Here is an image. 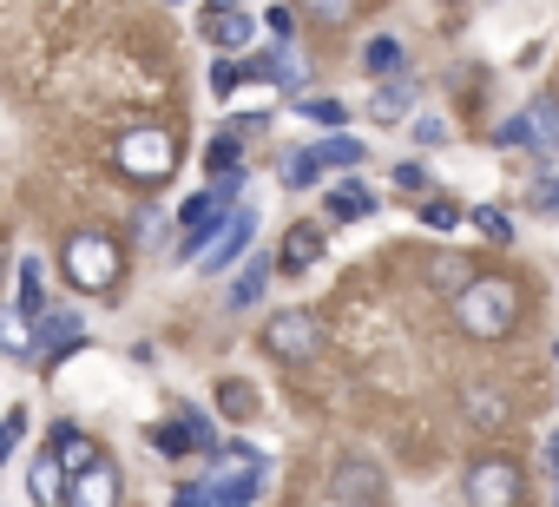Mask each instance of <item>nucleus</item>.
Listing matches in <instances>:
<instances>
[{
	"label": "nucleus",
	"mask_w": 559,
	"mask_h": 507,
	"mask_svg": "<svg viewBox=\"0 0 559 507\" xmlns=\"http://www.w3.org/2000/svg\"><path fill=\"white\" fill-rule=\"evenodd\" d=\"M454 323H461L467 337H480V343L507 337V330L520 323V284L500 278V271H474V278L454 291Z\"/></svg>",
	"instance_id": "f257e3e1"
},
{
	"label": "nucleus",
	"mask_w": 559,
	"mask_h": 507,
	"mask_svg": "<svg viewBox=\"0 0 559 507\" xmlns=\"http://www.w3.org/2000/svg\"><path fill=\"white\" fill-rule=\"evenodd\" d=\"M60 271H67V284H73V291L99 297V291H112V284H119L126 258H119V244H112V237L80 231V237H67V250H60Z\"/></svg>",
	"instance_id": "f03ea898"
},
{
	"label": "nucleus",
	"mask_w": 559,
	"mask_h": 507,
	"mask_svg": "<svg viewBox=\"0 0 559 507\" xmlns=\"http://www.w3.org/2000/svg\"><path fill=\"white\" fill-rule=\"evenodd\" d=\"M112 172L132 178V185H165V178L178 172V145H171V132H158V126L126 132V139L112 145Z\"/></svg>",
	"instance_id": "7ed1b4c3"
},
{
	"label": "nucleus",
	"mask_w": 559,
	"mask_h": 507,
	"mask_svg": "<svg viewBox=\"0 0 559 507\" xmlns=\"http://www.w3.org/2000/svg\"><path fill=\"white\" fill-rule=\"evenodd\" d=\"M461 487H467L474 507H520V500H526V474H520L513 455H480V461L461 474Z\"/></svg>",
	"instance_id": "20e7f679"
},
{
	"label": "nucleus",
	"mask_w": 559,
	"mask_h": 507,
	"mask_svg": "<svg viewBox=\"0 0 559 507\" xmlns=\"http://www.w3.org/2000/svg\"><path fill=\"white\" fill-rule=\"evenodd\" d=\"M263 350L276 356V363H317V350H323V323H317V310H276L270 323H263Z\"/></svg>",
	"instance_id": "39448f33"
},
{
	"label": "nucleus",
	"mask_w": 559,
	"mask_h": 507,
	"mask_svg": "<svg viewBox=\"0 0 559 507\" xmlns=\"http://www.w3.org/2000/svg\"><path fill=\"white\" fill-rule=\"evenodd\" d=\"M250 73H257V80H270L276 93H304V86H310V60H304V47H290V40L263 47V54L250 60Z\"/></svg>",
	"instance_id": "423d86ee"
},
{
	"label": "nucleus",
	"mask_w": 559,
	"mask_h": 507,
	"mask_svg": "<svg viewBox=\"0 0 559 507\" xmlns=\"http://www.w3.org/2000/svg\"><path fill=\"white\" fill-rule=\"evenodd\" d=\"M80 343H86V317H80V310H53V317H40V343H34V356H40V369H60Z\"/></svg>",
	"instance_id": "0eeeda50"
},
{
	"label": "nucleus",
	"mask_w": 559,
	"mask_h": 507,
	"mask_svg": "<svg viewBox=\"0 0 559 507\" xmlns=\"http://www.w3.org/2000/svg\"><path fill=\"white\" fill-rule=\"evenodd\" d=\"M145 441H152L158 455H191V448H204V455H211V448H217L211 422H204V415H191V409H185V415H171V422H152V428H145Z\"/></svg>",
	"instance_id": "6e6552de"
},
{
	"label": "nucleus",
	"mask_w": 559,
	"mask_h": 507,
	"mask_svg": "<svg viewBox=\"0 0 559 507\" xmlns=\"http://www.w3.org/2000/svg\"><path fill=\"white\" fill-rule=\"evenodd\" d=\"M250 237H257V217H250V211L237 204V211H230V217L217 224V237L204 244V258H198V264H204V271H230V264L243 258V250H250Z\"/></svg>",
	"instance_id": "1a4fd4ad"
},
{
	"label": "nucleus",
	"mask_w": 559,
	"mask_h": 507,
	"mask_svg": "<svg viewBox=\"0 0 559 507\" xmlns=\"http://www.w3.org/2000/svg\"><path fill=\"white\" fill-rule=\"evenodd\" d=\"M67 507H119V468L99 455L93 468L67 474Z\"/></svg>",
	"instance_id": "9d476101"
},
{
	"label": "nucleus",
	"mask_w": 559,
	"mask_h": 507,
	"mask_svg": "<svg viewBox=\"0 0 559 507\" xmlns=\"http://www.w3.org/2000/svg\"><path fill=\"white\" fill-rule=\"evenodd\" d=\"M270 278H276L270 250H243V271H237V284H230V310H257L263 291H270Z\"/></svg>",
	"instance_id": "9b49d317"
},
{
	"label": "nucleus",
	"mask_w": 559,
	"mask_h": 507,
	"mask_svg": "<svg viewBox=\"0 0 559 507\" xmlns=\"http://www.w3.org/2000/svg\"><path fill=\"white\" fill-rule=\"evenodd\" d=\"M27 494H34V507H67V468L53 448H40V461L27 468Z\"/></svg>",
	"instance_id": "f8f14e48"
},
{
	"label": "nucleus",
	"mask_w": 559,
	"mask_h": 507,
	"mask_svg": "<svg viewBox=\"0 0 559 507\" xmlns=\"http://www.w3.org/2000/svg\"><path fill=\"white\" fill-rule=\"evenodd\" d=\"M276 258H284L276 271H297V278H304V271L323 258V231H317V224H290V231H284V250H276Z\"/></svg>",
	"instance_id": "ddd939ff"
},
{
	"label": "nucleus",
	"mask_w": 559,
	"mask_h": 507,
	"mask_svg": "<svg viewBox=\"0 0 559 507\" xmlns=\"http://www.w3.org/2000/svg\"><path fill=\"white\" fill-rule=\"evenodd\" d=\"M204 40H211V54L237 60L250 47V14H204Z\"/></svg>",
	"instance_id": "4468645a"
},
{
	"label": "nucleus",
	"mask_w": 559,
	"mask_h": 507,
	"mask_svg": "<svg viewBox=\"0 0 559 507\" xmlns=\"http://www.w3.org/2000/svg\"><path fill=\"white\" fill-rule=\"evenodd\" d=\"M402 67H408V47H402L395 34H376V40L362 47V73H369V80H402Z\"/></svg>",
	"instance_id": "2eb2a0df"
},
{
	"label": "nucleus",
	"mask_w": 559,
	"mask_h": 507,
	"mask_svg": "<svg viewBox=\"0 0 559 507\" xmlns=\"http://www.w3.org/2000/svg\"><path fill=\"white\" fill-rule=\"evenodd\" d=\"M408 113H415V86H408V80H382L376 99H369V119H376V126H402Z\"/></svg>",
	"instance_id": "dca6fc26"
},
{
	"label": "nucleus",
	"mask_w": 559,
	"mask_h": 507,
	"mask_svg": "<svg viewBox=\"0 0 559 507\" xmlns=\"http://www.w3.org/2000/svg\"><path fill=\"white\" fill-rule=\"evenodd\" d=\"M330 217H343V224H356V217H376V191H369L362 178H343V185H330Z\"/></svg>",
	"instance_id": "f3484780"
},
{
	"label": "nucleus",
	"mask_w": 559,
	"mask_h": 507,
	"mask_svg": "<svg viewBox=\"0 0 559 507\" xmlns=\"http://www.w3.org/2000/svg\"><path fill=\"white\" fill-rule=\"evenodd\" d=\"M526 132H533L539 158H559V99H533L526 106Z\"/></svg>",
	"instance_id": "a211bd4d"
},
{
	"label": "nucleus",
	"mask_w": 559,
	"mask_h": 507,
	"mask_svg": "<svg viewBox=\"0 0 559 507\" xmlns=\"http://www.w3.org/2000/svg\"><path fill=\"white\" fill-rule=\"evenodd\" d=\"M310 152L323 158V172H356V165L369 158V145H362V139H349V132H330V139H317Z\"/></svg>",
	"instance_id": "6ab92c4d"
},
{
	"label": "nucleus",
	"mask_w": 559,
	"mask_h": 507,
	"mask_svg": "<svg viewBox=\"0 0 559 507\" xmlns=\"http://www.w3.org/2000/svg\"><path fill=\"white\" fill-rule=\"evenodd\" d=\"M21 317L27 323L47 317V264L40 258H21Z\"/></svg>",
	"instance_id": "aec40b11"
},
{
	"label": "nucleus",
	"mask_w": 559,
	"mask_h": 507,
	"mask_svg": "<svg viewBox=\"0 0 559 507\" xmlns=\"http://www.w3.org/2000/svg\"><path fill=\"white\" fill-rule=\"evenodd\" d=\"M376 487H382V481H376L369 461H343V468H336V500H376Z\"/></svg>",
	"instance_id": "412c9836"
},
{
	"label": "nucleus",
	"mask_w": 559,
	"mask_h": 507,
	"mask_svg": "<svg viewBox=\"0 0 559 507\" xmlns=\"http://www.w3.org/2000/svg\"><path fill=\"white\" fill-rule=\"evenodd\" d=\"M526 204H533L539 217H552V224H559V165H539V172H533V185H526Z\"/></svg>",
	"instance_id": "4be33fe9"
},
{
	"label": "nucleus",
	"mask_w": 559,
	"mask_h": 507,
	"mask_svg": "<svg viewBox=\"0 0 559 507\" xmlns=\"http://www.w3.org/2000/svg\"><path fill=\"white\" fill-rule=\"evenodd\" d=\"M217 172H243V139L237 132H224V139L204 145V178H217Z\"/></svg>",
	"instance_id": "5701e85b"
},
{
	"label": "nucleus",
	"mask_w": 559,
	"mask_h": 507,
	"mask_svg": "<svg viewBox=\"0 0 559 507\" xmlns=\"http://www.w3.org/2000/svg\"><path fill=\"white\" fill-rule=\"evenodd\" d=\"M290 113H297V119H310V126H330V132L349 119V106H343V99H323V93H317V99H290Z\"/></svg>",
	"instance_id": "b1692460"
},
{
	"label": "nucleus",
	"mask_w": 559,
	"mask_h": 507,
	"mask_svg": "<svg viewBox=\"0 0 559 507\" xmlns=\"http://www.w3.org/2000/svg\"><path fill=\"white\" fill-rule=\"evenodd\" d=\"M0 350H8V356H34V323L21 310H0Z\"/></svg>",
	"instance_id": "393cba45"
},
{
	"label": "nucleus",
	"mask_w": 559,
	"mask_h": 507,
	"mask_svg": "<svg viewBox=\"0 0 559 507\" xmlns=\"http://www.w3.org/2000/svg\"><path fill=\"white\" fill-rule=\"evenodd\" d=\"M284 185H290V191H304V185H323V158H317L310 145H304V152H290V158H284Z\"/></svg>",
	"instance_id": "a878e982"
},
{
	"label": "nucleus",
	"mask_w": 559,
	"mask_h": 507,
	"mask_svg": "<svg viewBox=\"0 0 559 507\" xmlns=\"http://www.w3.org/2000/svg\"><path fill=\"white\" fill-rule=\"evenodd\" d=\"M415 217H421L428 231H454V224H461L467 211H461L454 198H441V191H428V204H415Z\"/></svg>",
	"instance_id": "bb28decb"
},
{
	"label": "nucleus",
	"mask_w": 559,
	"mask_h": 507,
	"mask_svg": "<svg viewBox=\"0 0 559 507\" xmlns=\"http://www.w3.org/2000/svg\"><path fill=\"white\" fill-rule=\"evenodd\" d=\"M467 415H474L480 428H500V422H507V396H493V389H467Z\"/></svg>",
	"instance_id": "cd10ccee"
},
{
	"label": "nucleus",
	"mask_w": 559,
	"mask_h": 507,
	"mask_svg": "<svg viewBox=\"0 0 559 507\" xmlns=\"http://www.w3.org/2000/svg\"><path fill=\"white\" fill-rule=\"evenodd\" d=\"M304 14L323 21V27H343V21L356 14V0H304Z\"/></svg>",
	"instance_id": "c85d7f7f"
},
{
	"label": "nucleus",
	"mask_w": 559,
	"mask_h": 507,
	"mask_svg": "<svg viewBox=\"0 0 559 507\" xmlns=\"http://www.w3.org/2000/svg\"><path fill=\"white\" fill-rule=\"evenodd\" d=\"M237 86H243V67H237V60H224V54H217V67H211V93H217V99H230V93H237Z\"/></svg>",
	"instance_id": "c756f323"
},
{
	"label": "nucleus",
	"mask_w": 559,
	"mask_h": 507,
	"mask_svg": "<svg viewBox=\"0 0 559 507\" xmlns=\"http://www.w3.org/2000/svg\"><path fill=\"white\" fill-rule=\"evenodd\" d=\"M27 435V409H14L8 422H0V468H8V455H14V441Z\"/></svg>",
	"instance_id": "7c9ffc66"
},
{
	"label": "nucleus",
	"mask_w": 559,
	"mask_h": 507,
	"mask_svg": "<svg viewBox=\"0 0 559 507\" xmlns=\"http://www.w3.org/2000/svg\"><path fill=\"white\" fill-rule=\"evenodd\" d=\"M474 224H480V231H487L493 244H507V237H513V224H507V217H500L493 204H474Z\"/></svg>",
	"instance_id": "2f4dec72"
},
{
	"label": "nucleus",
	"mask_w": 559,
	"mask_h": 507,
	"mask_svg": "<svg viewBox=\"0 0 559 507\" xmlns=\"http://www.w3.org/2000/svg\"><path fill=\"white\" fill-rule=\"evenodd\" d=\"M395 185L402 191H428V165H395Z\"/></svg>",
	"instance_id": "473e14b6"
},
{
	"label": "nucleus",
	"mask_w": 559,
	"mask_h": 507,
	"mask_svg": "<svg viewBox=\"0 0 559 507\" xmlns=\"http://www.w3.org/2000/svg\"><path fill=\"white\" fill-rule=\"evenodd\" d=\"M171 507H211V494H204V481H185V487L171 494Z\"/></svg>",
	"instance_id": "72a5a7b5"
},
{
	"label": "nucleus",
	"mask_w": 559,
	"mask_h": 507,
	"mask_svg": "<svg viewBox=\"0 0 559 507\" xmlns=\"http://www.w3.org/2000/svg\"><path fill=\"white\" fill-rule=\"evenodd\" d=\"M415 139H421V145H441V139H448V119H415Z\"/></svg>",
	"instance_id": "f704fd0d"
},
{
	"label": "nucleus",
	"mask_w": 559,
	"mask_h": 507,
	"mask_svg": "<svg viewBox=\"0 0 559 507\" xmlns=\"http://www.w3.org/2000/svg\"><path fill=\"white\" fill-rule=\"evenodd\" d=\"M539 461H546V474H552V481H559V428H552V435H546V441H539Z\"/></svg>",
	"instance_id": "c9c22d12"
},
{
	"label": "nucleus",
	"mask_w": 559,
	"mask_h": 507,
	"mask_svg": "<svg viewBox=\"0 0 559 507\" xmlns=\"http://www.w3.org/2000/svg\"><path fill=\"white\" fill-rule=\"evenodd\" d=\"M204 14H243V0H204Z\"/></svg>",
	"instance_id": "e433bc0d"
},
{
	"label": "nucleus",
	"mask_w": 559,
	"mask_h": 507,
	"mask_svg": "<svg viewBox=\"0 0 559 507\" xmlns=\"http://www.w3.org/2000/svg\"><path fill=\"white\" fill-rule=\"evenodd\" d=\"M171 8H185V0H171Z\"/></svg>",
	"instance_id": "4c0bfd02"
}]
</instances>
